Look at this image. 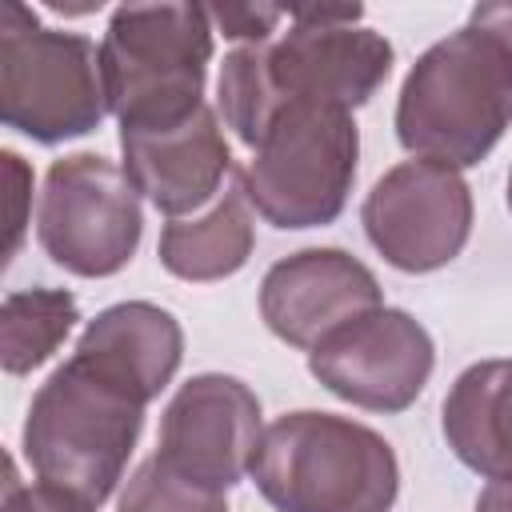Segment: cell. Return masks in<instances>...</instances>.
Instances as JSON below:
<instances>
[{
	"mask_svg": "<svg viewBox=\"0 0 512 512\" xmlns=\"http://www.w3.org/2000/svg\"><path fill=\"white\" fill-rule=\"evenodd\" d=\"M276 512H392L400 460L392 444L336 412H284L260 436L252 472Z\"/></svg>",
	"mask_w": 512,
	"mask_h": 512,
	"instance_id": "3957f363",
	"label": "cell"
},
{
	"mask_svg": "<svg viewBox=\"0 0 512 512\" xmlns=\"http://www.w3.org/2000/svg\"><path fill=\"white\" fill-rule=\"evenodd\" d=\"M120 156L132 188L168 220L212 204L232 176V148L208 100L164 128H120Z\"/></svg>",
	"mask_w": 512,
	"mask_h": 512,
	"instance_id": "4fadbf2b",
	"label": "cell"
},
{
	"mask_svg": "<svg viewBox=\"0 0 512 512\" xmlns=\"http://www.w3.org/2000/svg\"><path fill=\"white\" fill-rule=\"evenodd\" d=\"M252 248H256L252 204H248L240 180H232L208 204V212L188 216V220H168L160 232L156 256H160L164 272H172L176 280L212 284V280L240 272L248 264Z\"/></svg>",
	"mask_w": 512,
	"mask_h": 512,
	"instance_id": "2e32d148",
	"label": "cell"
},
{
	"mask_svg": "<svg viewBox=\"0 0 512 512\" xmlns=\"http://www.w3.org/2000/svg\"><path fill=\"white\" fill-rule=\"evenodd\" d=\"M212 16L200 4H120L100 40L108 112L120 128H164L204 104Z\"/></svg>",
	"mask_w": 512,
	"mask_h": 512,
	"instance_id": "5b68a950",
	"label": "cell"
},
{
	"mask_svg": "<svg viewBox=\"0 0 512 512\" xmlns=\"http://www.w3.org/2000/svg\"><path fill=\"white\" fill-rule=\"evenodd\" d=\"M508 208H512V168H508Z\"/></svg>",
	"mask_w": 512,
	"mask_h": 512,
	"instance_id": "cb8c5ba5",
	"label": "cell"
},
{
	"mask_svg": "<svg viewBox=\"0 0 512 512\" xmlns=\"http://www.w3.org/2000/svg\"><path fill=\"white\" fill-rule=\"evenodd\" d=\"M360 224L368 244L400 272L452 264L472 236V188L456 168L404 160L364 196Z\"/></svg>",
	"mask_w": 512,
	"mask_h": 512,
	"instance_id": "9c48e42d",
	"label": "cell"
},
{
	"mask_svg": "<svg viewBox=\"0 0 512 512\" xmlns=\"http://www.w3.org/2000/svg\"><path fill=\"white\" fill-rule=\"evenodd\" d=\"M116 512H228V492H212L172 472L160 456H148L128 476Z\"/></svg>",
	"mask_w": 512,
	"mask_h": 512,
	"instance_id": "ac0fdd59",
	"label": "cell"
},
{
	"mask_svg": "<svg viewBox=\"0 0 512 512\" xmlns=\"http://www.w3.org/2000/svg\"><path fill=\"white\" fill-rule=\"evenodd\" d=\"M4 512H96L88 500L64 492V488H52L44 480L36 484H24L16 476V464H8V480H4Z\"/></svg>",
	"mask_w": 512,
	"mask_h": 512,
	"instance_id": "ffe728a7",
	"label": "cell"
},
{
	"mask_svg": "<svg viewBox=\"0 0 512 512\" xmlns=\"http://www.w3.org/2000/svg\"><path fill=\"white\" fill-rule=\"evenodd\" d=\"M360 16V4L288 8V32L224 56L216 104L240 144L256 148L272 116L288 104L352 112L380 92L396 52L384 32L356 24Z\"/></svg>",
	"mask_w": 512,
	"mask_h": 512,
	"instance_id": "6da1fadb",
	"label": "cell"
},
{
	"mask_svg": "<svg viewBox=\"0 0 512 512\" xmlns=\"http://www.w3.org/2000/svg\"><path fill=\"white\" fill-rule=\"evenodd\" d=\"M80 304L68 288H20L0 304V364L8 376L40 368L76 328Z\"/></svg>",
	"mask_w": 512,
	"mask_h": 512,
	"instance_id": "e0dca14e",
	"label": "cell"
},
{
	"mask_svg": "<svg viewBox=\"0 0 512 512\" xmlns=\"http://www.w3.org/2000/svg\"><path fill=\"white\" fill-rule=\"evenodd\" d=\"M476 512H512V480H492L476 496Z\"/></svg>",
	"mask_w": 512,
	"mask_h": 512,
	"instance_id": "603a6c76",
	"label": "cell"
},
{
	"mask_svg": "<svg viewBox=\"0 0 512 512\" xmlns=\"http://www.w3.org/2000/svg\"><path fill=\"white\" fill-rule=\"evenodd\" d=\"M140 192L120 164L96 152H72L48 164L36 208L44 256L84 280L116 276L140 248Z\"/></svg>",
	"mask_w": 512,
	"mask_h": 512,
	"instance_id": "ba28073f",
	"label": "cell"
},
{
	"mask_svg": "<svg viewBox=\"0 0 512 512\" xmlns=\"http://www.w3.org/2000/svg\"><path fill=\"white\" fill-rule=\"evenodd\" d=\"M436 368L428 328L404 308H372L308 352V372L336 400L368 412H404Z\"/></svg>",
	"mask_w": 512,
	"mask_h": 512,
	"instance_id": "30bf717a",
	"label": "cell"
},
{
	"mask_svg": "<svg viewBox=\"0 0 512 512\" xmlns=\"http://www.w3.org/2000/svg\"><path fill=\"white\" fill-rule=\"evenodd\" d=\"M360 128L352 112L288 104L272 116L252 160L236 172L252 212L284 232L332 224L356 184Z\"/></svg>",
	"mask_w": 512,
	"mask_h": 512,
	"instance_id": "52a82bcc",
	"label": "cell"
},
{
	"mask_svg": "<svg viewBox=\"0 0 512 512\" xmlns=\"http://www.w3.org/2000/svg\"><path fill=\"white\" fill-rule=\"evenodd\" d=\"M260 436V396L240 376L200 372L188 376L168 400L156 456L172 472L212 492H228L252 472Z\"/></svg>",
	"mask_w": 512,
	"mask_h": 512,
	"instance_id": "8fae6325",
	"label": "cell"
},
{
	"mask_svg": "<svg viewBox=\"0 0 512 512\" xmlns=\"http://www.w3.org/2000/svg\"><path fill=\"white\" fill-rule=\"evenodd\" d=\"M72 352L140 404H152L184 360V328L152 300H120L84 324Z\"/></svg>",
	"mask_w": 512,
	"mask_h": 512,
	"instance_id": "5bb4252c",
	"label": "cell"
},
{
	"mask_svg": "<svg viewBox=\"0 0 512 512\" xmlns=\"http://www.w3.org/2000/svg\"><path fill=\"white\" fill-rule=\"evenodd\" d=\"M108 112L100 48L84 32L40 24L20 4H0V120L36 140L64 144L100 128Z\"/></svg>",
	"mask_w": 512,
	"mask_h": 512,
	"instance_id": "8992f818",
	"label": "cell"
},
{
	"mask_svg": "<svg viewBox=\"0 0 512 512\" xmlns=\"http://www.w3.org/2000/svg\"><path fill=\"white\" fill-rule=\"evenodd\" d=\"M4 168H8V176H12V240H8V256L20 248V232H24V200H28V184H32V172H28V164L12 152V148H4Z\"/></svg>",
	"mask_w": 512,
	"mask_h": 512,
	"instance_id": "44dd1931",
	"label": "cell"
},
{
	"mask_svg": "<svg viewBox=\"0 0 512 512\" xmlns=\"http://www.w3.org/2000/svg\"><path fill=\"white\" fill-rule=\"evenodd\" d=\"M212 24H220V32L228 40H248V44H264L272 40L276 24L288 20V8H276V4H220V8H208Z\"/></svg>",
	"mask_w": 512,
	"mask_h": 512,
	"instance_id": "d6986e66",
	"label": "cell"
},
{
	"mask_svg": "<svg viewBox=\"0 0 512 512\" xmlns=\"http://www.w3.org/2000/svg\"><path fill=\"white\" fill-rule=\"evenodd\" d=\"M144 408L148 404L72 352L28 404L20 432L24 460L36 480L100 508L124 480L144 432Z\"/></svg>",
	"mask_w": 512,
	"mask_h": 512,
	"instance_id": "277c9868",
	"label": "cell"
},
{
	"mask_svg": "<svg viewBox=\"0 0 512 512\" xmlns=\"http://www.w3.org/2000/svg\"><path fill=\"white\" fill-rule=\"evenodd\" d=\"M452 456L484 480H512V356L468 364L440 408Z\"/></svg>",
	"mask_w": 512,
	"mask_h": 512,
	"instance_id": "9a60e30c",
	"label": "cell"
},
{
	"mask_svg": "<svg viewBox=\"0 0 512 512\" xmlns=\"http://www.w3.org/2000/svg\"><path fill=\"white\" fill-rule=\"evenodd\" d=\"M372 308H384L380 280L344 248H300L276 260L260 280V316L268 332L300 352H312Z\"/></svg>",
	"mask_w": 512,
	"mask_h": 512,
	"instance_id": "7c38bea8",
	"label": "cell"
},
{
	"mask_svg": "<svg viewBox=\"0 0 512 512\" xmlns=\"http://www.w3.org/2000/svg\"><path fill=\"white\" fill-rule=\"evenodd\" d=\"M472 24H484L492 32H500L508 44H512V0H488V4H476L468 12Z\"/></svg>",
	"mask_w": 512,
	"mask_h": 512,
	"instance_id": "7402d4cb",
	"label": "cell"
},
{
	"mask_svg": "<svg viewBox=\"0 0 512 512\" xmlns=\"http://www.w3.org/2000/svg\"><path fill=\"white\" fill-rule=\"evenodd\" d=\"M392 124L412 160L480 164L512 128V44L472 20L448 32L408 68Z\"/></svg>",
	"mask_w": 512,
	"mask_h": 512,
	"instance_id": "7a4b0ae2",
	"label": "cell"
}]
</instances>
